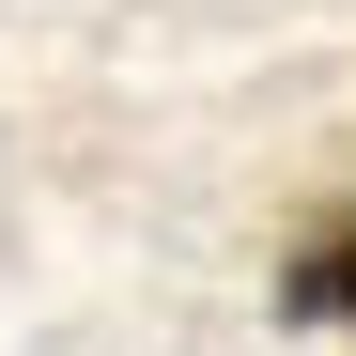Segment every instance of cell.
<instances>
[{
    "instance_id": "1",
    "label": "cell",
    "mask_w": 356,
    "mask_h": 356,
    "mask_svg": "<svg viewBox=\"0 0 356 356\" xmlns=\"http://www.w3.org/2000/svg\"><path fill=\"white\" fill-rule=\"evenodd\" d=\"M279 310H294V325H356V202H325L310 232H294V264H279Z\"/></svg>"
}]
</instances>
